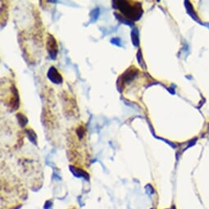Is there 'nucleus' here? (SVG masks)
<instances>
[{"label": "nucleus", "instance_id": "nucleus-1", "mask_svg": "<svg viewBox=\"0 0 209 209\" xmlns=\"http://www.w3.org/2000/svg\"><path fill=\"white\" fill-rule=\"evenodd\" d=\"M114 7L121 12L126 19L138 21L142 17V5L135 1H115Z\"/></svg>", "mask_w": 209, "mask_h": 209}, {"label": "nucleus", "instance_id": "nucleus-2", "mask_svg": "<svg viewBox=\"0 0 209 209\" xmlns=\"http://www.w3.org/2000/svg\"><path fill=\"white\" fill-rule=\"evenodd\" d=\"M47 49H48V53L50 56V58L52 59H55L57 55H58V44L57 41L54 39V37L51 34H49L48 37V40H47Z\"/></svg>", "mask_w": 209, "mask_h": 209}, {"label": "nucleus", "instance_id": "nucleus-3", "mask_svg": "<svg viewBox=\"0 0 209 209\" xmlns=\"http://www.w3.org/2000/svg\"><path fill=\"white\" fill-rule=\"evenodd\" d=\"M48 77L55 84H59L63 82V77L55 67H52L48 71Z\"/></svg>", "mask_w": 209, "mask_h": 209}, {"label": "nucleus", "instance_id": "nucleus-4", "mask_svg": "<svg viewBox=\"0 0 209 209\" xmlns=\"http://www.w3.org/2000/svg\"><path fill=\"white\" fill-rule=\"evenodd\" d=\"M17 120H18L19 123H20V125H21V126H24V125L26 124V122H27V120H26L25 116H23L21 113H18L17 115Z\"/></svg>", "mask_w": 209, "mask_h": 209}, {"label": "nucleus", "instance_id": "nucleus-5", "mask_svg": "<svg viewBox=\"0 0 209 209\" xmlns=\"http://www.w3.org/2000/svg\"><path fill=\"white\" fill-rule=\"evenodd\" d=\"M137 30H133V32L131 33V37H132V41H133V43H134V44L135 45V39H136V41L139 43V39H138V34H137V32H135Z\"/></svg>", "mask_w": 209, "mask_h": 209}]
</instances>
